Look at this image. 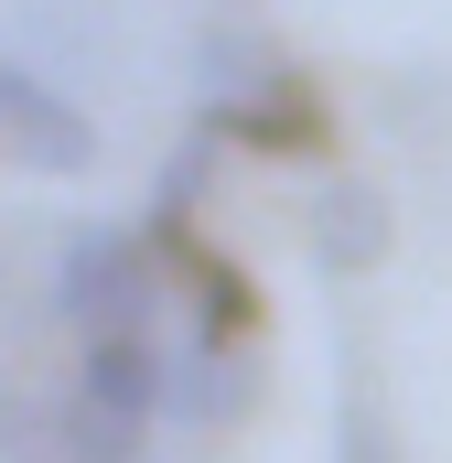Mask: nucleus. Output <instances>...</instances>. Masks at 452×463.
Returning <instances> with one entry per match:
<instances>
[{"instance_id": "39448f33", "label": "nucleus", "mask_w": 452, "mask_h": 463, "mask_svg": "<svg viewBox=\"0 0 452 463\" xmlns=\"http://www.w3.org/2000/svg\"><path fill=\"white\" fill-rule=\"evenodd\" d=\"M388 248V205L366 184H313V259L324 269H366Z\"/></svg>"}, {"instance_id": "7ed1b4c3", "label": "nucleus", "mask_w": 452, "mask_h": 463, "mask_svg": "<svg viewBox=\"0 0 452 463\" xmlns=\"http://www.w3.org/2000/svg\"><path fill=\"white\" fill-rule=\"evenodd\" d=\"M140 420L98 410L87 388H65L54 410H11L0 399V463H140Z\"/></svg>"}, {"instance_id": "20e7f679", "label": "nucleus", "mask_w": 452, "mask_h": 463, "mask_svg": "<svg viewBox=\"0 0 452 463\" xmlns=\"http://www.w3.org/2000/svg\"><path fill=\"white\" fill-rule=\"evenodd\" d=\"M173 377H184V345H162L151 324L140 335H87V355H76V388L118 420H140V431L173 410Z\"/></svg>"}, {"instance_id": "f257e3e1", "label": "nucleus", "mask_w": 452, "mask_h": 463, "mask_svg": "<svg viewBox=\"0 0 452 463\" xmlns=\"http://www.w3.org/2000/svg\"><path fill=\"white\" fill-rule=\"evenodd\" d=\"M162 313V237L118 227V216H98V227H76L65 248H54V324L87 345V335H140Z\"/></svg>"}, {"instance_id": "f03ea898", "label": "nucleus", "mask_w": 452, "mask_h": 463, "mask_svg": "<svg viewBox=\"0 0 452 463\" xmlns=\"http://www.w3.org/2000/svg\"><path fill=\"white\" fill-rule=\"evenodd\" d=\"M0 162H11V173H54V184H76V173H98V118L76 109L65 87L0 65Z\"/></svg>"}, {"instance_id": "423d86ee", "label": "nucleus", "mask_w": 452, "mask_h": 463, "mask_svg": "<svg viewBox=\"0 0 452 463\" xmlns=\"http://www.w3.org/2000/svg\"><path fill=\"white\" fill-rule=\"evenodd\" d=\"M334 463H399V431L377 420V388H366V377H344V442H334Z\"/></svg>"}]
</instances>
